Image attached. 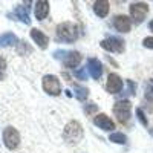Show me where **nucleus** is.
I'll return each instance as SVG.
<instances>
[{"label":"nucleus","mask_w":153,"mask_h":153,"mask_svg":"<svg viewBox=\"0 0 153 153\" xmlns=\"http://www.w3.org/2000/svg\"><path fill=\"white\" fill-rule=\"evenodd\" d=\"M83 126L80 124V121H69L66 126H65V130H63V139L69 144V146H75L78 144L81 139H83Z\"/></svg>","instance_id":"f257e3e1"},{"label":"nucleus","mask_w":153,"mask_h":153,"mask_svg":"<svg viewBox=\"0 0 153 153\" xmlns=\"http://www.w3.org/2000/svg\"><path fill=\"white\" fill-rule=\"evenodd\" d=\"M80 37L78 34V26L71 22L60 23L57 26V40L63 43H74L76 38Z\"/></svg>","instance_id":"f03ea898"},{"label":"nucleus","mask_w":153,"mask_h":153,"mask_svg":"<svg viewBox=\"0 0 153 153\" xmlns=\"http://www.w3.org/2000/svg\"><path fill=\"white\" fill-rule=\"evenodd\" d=\"M113 110V115L117 117V121L120 124H127L130 120V110H132V104H130V101L129 100H120L117 101V103L113 104L112 107Z\"/></svg>","instance_id":"7ed1b4c3"},{"label":"nucleus","mask_w":153,"mask_h":153,"mask_svg":"<svg viewBox=\"0 0 153 153\" xmlns=\"http://www.w3.org/2000/svg\"><path fill=\"white\" fill-rule=\"evenodd\" d=\"M130 19L135 25H141L149 14V5L144 2H135L130 5Z\"/></svg>","instance_id":"20e7f679"},{"label":"nucleus","mask_w":153,"mask_h":153,"mask_svg":"<svg viewBox=\"0 0 153 153\" xmlns=\"http://www.w3.org/2000/svg\"><path fill=\"white\" fill-rule=\"evenodd\" d=\"M42 86H43V91L48 95L57 97V95L61 94V84H60V80L55 75H45L43 81H42Z\"/></svg>","instance_id":"39448f33"},{"label":"nucleus","mask_w":153,"mask_h":153,"mask_svg":"<svg viewBox=\"0 0 153 153\" xmlns=\"http://www.w3.org/2000/svg\"><path fill=\"white\" fill-rule=\"evenodd\" d=\"M100 45H101V48H103V49H106L107 52H118V54H123L124 49H126V43H124L123 38L113 37V35L104 38V40L101 42Z\"/></svg>","instance_id":"423d86ee"},{"label":"nucleus","mask_w":153,"mask_h":153,"mask_svg":"<svg viewBox=\"0 0 153 153\" xmlns=\"http://www.w3.org/2000/svg\"><path fill=\"white\" fill-rule=\"evenodd\" d=\"M3 144L9 150H16L20 144V133L17 129L8 126L6 129H3Z\"/></svg>","instance_id":"0eeeda50"},{"label":"nucleus","mask_w":153,"mask_h":153,"mask_svg":"<svg viewBox=\"0 0 153 153\" xmlns=\"http://www.w3.org/2000/svg\"><path fill=\"white\" fill-rule=\"evenodd\" d=\"M123 86H124L123 78H121L118 74H109L107 83H106V91H107L109 94H112V95L120 94V92L123 91Z\"/></svg>","instance_id":"6e6552de"},{"label":"nucleus","mask_w":153,"mask_h":153,"mask_svg":"<svg viewBox=\"0 0 153 153\" xmlns=\"http://www.w3.org/2000/svg\"><path fill=\"white\" fill-rule=\"evenodd\" d=\"M94 124L97 127H100L101 130H106V132H112L115 129L113 120H110L106 113H98L97 117H94Z\"/></svg>","instance_id":"1a4fd4ad"},{"label":"nucleus","mask_w":153,"mask_h":153,"mask_svg":"<svg viewBox=\"0 0 153 153\" xmlns=\"http://www.w3.org/2000/svg\"><path fill=\"white\" fill-rule=\"evenodd\" d=\"M113 28L118 32H129L132 29V19L127 16H117L113 17Z\"/></svg>","instance_id":"9d476101"},{"label":"nucleus","mask_w":153,"mask_h":153,"mask_svg":"<svg viewBox=\"0 0 153 153\" xmlns=\"http://www.w3.org/2000/svg\"><path fill=\"white\" fill-rule=\"evenodd\" d=\"M89 74L94 80H100L101 75H103V65H101V61L98 58H89L87 60V68Z\"/></svg>","instance_id":"9b49d317"},{"label":"nucleus","mask_w":153,"mask_h":153,"mask_svg":"<svg viewBox=\"0 0 153 153\" xmlns=\"http://www.w3.org/2000/svg\"><path fill=\"white\" fill-rule=\"evenodd\" d=\"M81 63V54L76 52V51H71L66 54V57L63 58V65L68 69H75Z\"/></svg>","instance_id":"f8f14e48"},{"label":"nucleus","mask_w":153,"mask_h":153,"mask_svg":"<svg viewBox=\"0 0 153 153\" xmlns=\"http://www.w3.org/2000/svg\"><path fill=\"white\" fill-rule=\"evenodd\" d=\"M31 38L37 43V46L40 48V49H46L48 45H49V38L45 32H42L40 29H31Z\"/></svg>","instance_id":"ddd939ff"},{"label":"nucleus","mask_w":153,"mask_h":153,"mask_svg":"<svg viewBox=\"0 0 153 153\" xmlns=\"http://www.w3.org/2000/svg\"><path fill=\"white\" fill-rule=\"evenodd\" d=\"M109 9H110V3L107 0H97L94 3V12L100 19H104L109 14Z\"/></svg>","instance_id":"4468645a"},{"label":"nucleus","mask_w":153,"mask_h":153,"mask_svg":"<svg viewBox=\"0 0 153 153\" xmlns=\"http://www.w3.org/2000/svg\"><path fill=\"white\" fill-rule=\"evenodd\" d=\"M14 16H16L20 22L29 25V23H31V19H29V2L25 3V5L17 6V8L14 9Z\"/></svg>","instance_id":"2eb2a0df"},{"label":"nucleus","mask_w":153,"mask_h":153,"mask_svg":"<svg viewBox=\"0 0 153 153\" xmlns=\"http://www.w3.org/2000/svg\"><path fill=\"white\" fill-rule=\"evenodd\" d=\"M35 19L37 20H45L49 14V2H46V0H40V2L35 3Z\"/></svg>","instance_id":"dca6fc26"},{"label":"nucleus","mask_w":153,"mask_h":153,"mask_svg":"<svg viewBox=\"0 0 153 153\" xmlns=\"http://www.w3.org/2000/svg\"><path fill=\"white\" fill-rule=\"evenodd\" d=\"M19 40H17V37L16 34H12V32H5L0 35V48H8V46H14L17 45Z\"/></svg>","instance_id":"f3484780"},{"label":"nucleus","mask_w":153,"mask_h":153,"mask_svg":"<svg viewBox=\"0 0 153 153\" xmlns=\"http://www.w3.org/2000/svg\"><path fill=\"white\" fill-rule=\"evenodd\" d=\"M74 91H75V98L78 101H86V98L89 97V89L80 84H75L74 86Z\"/></svg>","instance_id":"a211bd4d"},{"label":"nucleus","mask_w":153,"mask_h":153,"mask_svg":"<svg viewBox=\"0 0 153 153\" xmlns=\"http://www.w3.org/2000/svg\"><path fill=\"white\" fill-rule=\"evenodd\" d=\"M109 139H110L112 143H115V144H126V143H127V136H126L124 133H121V132H113V133H110Z\"/></svg>","instance_id":"6ab92c4d"},{"label":"nucleus","mask_w":153,"mask_h":153,"mask_svg":"<svg viewBox=\"0 0 153 153\" xmlns=\"http://www.w3.org/2000/svg\"><path fill=\"white\" fill-rule=\"evenodd\" d=\"M144 95L149 101H153V78H150L146 84V89H144Z\"/></svg>","instance_id":"aec40b11"},{"label":"nucleus","mask_w":153,"mask_h":153,"mask_svg":"<svg viewBox=\"0 0 153 153\" xmlns=\"http://www.w3.org/2000/svg\"><path fill=\"white\" fill-rule=\"evenodd\" d=\"M17 52H19L20 55L28 54V52H32V48L28 46L26 42H19V43H17Z\"/></svg>","instance_id":"412c9836"},{"label":"nucleus","mask_w":153,"mask_h":153,"mask_svg":"<svg viewBox=\"0 0 153 153\" xmlns=\"http://www.w3.org/2000/svg\"><path fill=\"white\" fill-rule=\"evenodd\" d=\"M136 117H138L139 123H141L144 127L149 126V121H147V118H146V113L143 112V109H136Z\"/></svg>","instance_id":"4be33fe9"},{"label":"nucleus","mask_w":153,"mask_h":153,"mask_svg":"<svg viewBox=\"0 0 153 153\" xmlns=\"http://www.w3.org/2000/svg\"><path fill=\"white\" fill-rule=\"evenodd\" d=\"M98 110V106L95 103H89V104H84V113L86 115H92Z\"/></svg>","instance_id":"5701e85b"},{"label":"nucleus","mask_w":153,"mask_h":153,"mask_svg":"<svg viewBox=\"0 0 153 153\" xmlns=\"http://www.w3.org/2000/svg\"><path fill=\"white\" fill-rule=\"evenodd\" d=\"M5 72H6V60L0 57V80L5 78Z\"/></svg>","instance_id":"b1692460"},{"label":"nucleus","mask_w":153,"mask_h":153,"mask_svg":"<svg viewBox=\"0 0 153 153\" xmlns=\"http://www.w3.org/2000/svg\"><path fill=\"white\" fill-rule=\"evenodd\" d=\"M126 84L129 86V91H127V95H135V91H136V84H135V81H132V80H126Z\"/></svg>","instance_id":"393cba45"},{"label":"nucleus","mask_w":153,"mask_h":153,"mask_svg":"<svg viewBox=\"0 0 153 153\" xmlns=\"http://www.w3.org/2000/svg\"><path fill=\"white\" fill-rule=\"evenodd\" d=\"M75 76L78 80H86L87 75H86V68H80L78 71H75Z\"/></svg>","instance_id":"a878e982"},{"label":"nucleus","mask_w":153,"mask_h":153,"mask_svg":"<svg viewBox=\"0 0 153 153\" xmlns=\"http://www.w3.org/2000/svg\"><path fill=\"white\" fill-rule=\"evenodd\" d=\"M143 46L147 49H153V37H146L143 40Z\"/></svg>","instance_id":"bb28decb"},{"label":"nucleus","mask_w":153,"mask_h":153,"mask_svg":"<svg viewBox=\"0 0 153 153\" xmlns=\"http://www.w3.org/2000/svg\"><path fill=\"white\" fill-rule=\"evenodd\" d=\"M149 29L153 32V20H150V23H149Z\"/></svg>","instance_id":"cd10ccee"}]
</instances>
